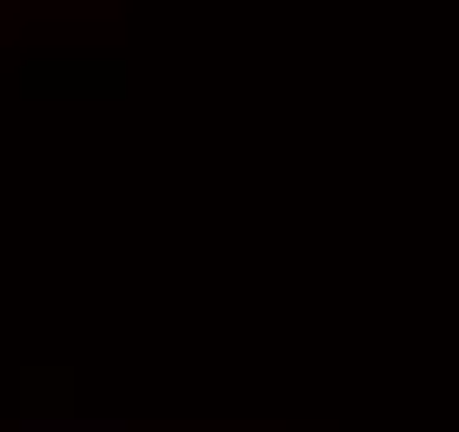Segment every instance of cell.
Wrapping results in <instances>:
<instances>
[{"label": "cell", "mask_w": 459, "mask_h": 432, "mask_svg": "<svg viewBox=\"0 0 459 432\" xmlns=\"http://www.w3.org/2000/svg\"><path fill=\"white\" fill-rule=\"evenodd\" d=\"M27 432H120V426H93V419H27Z\"/></svg>", "instance_id": "cell-1"}]
</instances>
